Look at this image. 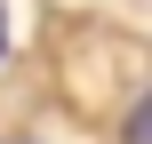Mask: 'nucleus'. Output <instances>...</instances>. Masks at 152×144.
Listing matches in <instances>:
<instances>
[{
	"label": "nucleus",
	"instance_id": "f257e3e1",
	"mask_svg": "<svg viewBox=\"0 0 152 144\" xmlns=\"http://www.w3.org/2000/svg\"><path fill=\"white\" fill-rule=\"evenodd\" d=\"M120 144H152V104H128V136Z\"/></svg>",
	"mask_w": 152,
	"mask_h": 144
},
{
	"label": "nucleus",
	"instance_id": "f03ea898",
	"mask_svg": "<svg viewBox=\"0 0 152 144\" xmlns=\"http://www.w3.org/2000/svg\"><path fill=\"white\" fill-rule=\"evenodd\" d=\"M0 56H8V24H0Z\"/></svg>",
	"mask_w": 152,
	"mask_h": 144
}]
</instances>
